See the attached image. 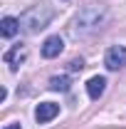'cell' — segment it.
Listing matches in <instances>:
<instances>
[{"label":"cell","mask_w":126,"mask_h":129,"mask_svg":"<svg viewBox=\"0 0 126 129\" xmlns=\"http://www.w3.org/2000/svg\"><path fill=\"white\" fill-rule=\"evenodd\" d=\"M25 57H27V47L25 45H15V47H10L5 52V64H10V70H17V64L25 62Z\"/></svg>","instance_id":"obj_6"},{"label":"cell","mask_w":126,"mask_h":129,"mask_svg":"<svg viewBox=\"0 0 126 129\" xmlns=\"http://www.w3.org/2000/svg\"><path fill=\"white\" fill-rule=\"evenodd\" d=\"M104 62H106L109 70H121V67H126V47H124V45H114V47H109Z\"/></svg>","instance_id":"obj_3"},{"label":"cell","mask_w":126,"mask_h":129,"mask_svg":"<svg viewBox=\"0 0 126 129\" xmlns=\"http://www.w3.org/2000/svg\"><path fill=\"white\" fill-rule=\"evenodd\" d=\"M17 30H20V20H17V17H3V20H0V32H3V37H15Z\"/></svg>","instance_id":"obj_8"},{"label":"cell","mask_w":126,"mask_h":129,"mask_svg":"<svg viewBox=\"0 0 126 129\" xmlns=\"http://www.w3.org/2000/svg\"><path fill=\"white\" fill-rule=\"evenodd\" d=\"M52 17H54V10H52L49 5H45V3H40V5H32L30 10L22 13L20 27L25 32H30V35H35V32L45 30L49 22H52Z\"/></svg>","instance_id":"obj_2"},{"label":"cell","mask_w":126,"mask_h":129,"mask_svg":"<svg viewBox=\"0 0 126 129\" xmlns=\"http://www.w3.org/2000/svg\"><path fill=\"white\" fill-rule=\"evenodd\" d=\"M5 129H22V124H20V122H13V124H8Z\"/></svg>","instance_id":"obj_11"},{"label":"cell","mask_w":126,"mask_h":129,"mask_svg":"<svg viewBox=\"0 0 126 129\" xmlns=\"http://www.w3.org/2000/svg\"><path fill=\"white\" fill-rule=\"evenodd\" d=\"M82 67H84V60H82V57H79V60H72V62H69V70H72V72H79Z\"/></svg>","instance_id":"obj_10"},{"label":"cell","mask_w":126,"mask_h":129,"mask_svg":"<svg viewBox=\"0 0 126 129\" xmlns=\"http://www.w3.org/2000/svg\"><path fill=\"white\" fill-rule=\"evenodd\" d=\"M57 114H59V104H54V102H42V104H37V109H35V119H37L40 124H47Z\"/></svg>","instance_id":"obj_4"},{"label":"cell","mask_w":126,"mask_h":129,"mask_svg":"<svg viewBox=\"0 0 126 129\" xmlns=\"http://www.w3.org/2000/svg\"><path fill=\"white\" fill-rule=\"evenodd\" d=\"M104 89H106V80H104V77H99V75L87 82V94L92 97V99H99V97L104 94Z\"/></svg>","instance_id":"obj_7"},{"label":"cell","mask_w":126,"mask_h":129,"mask_svg":"<svg viewBox=\"0 0 126 129\" xmlns=\"http://www.w3.org/2000/svg\"><path fill=\"white\" fill-rule=\"evenodd\" d=\"M69 77H52L49 80V89H54V92H67L69 89Z\"/></svg>","instance_id":"obj_9"},{"label":"cell","mask_w":126,"mask_h":129,"mask_svg":"<svg viewBox=\"0 0 126 129\" xmlns=\"http://www.w3.org/2000/svg\"><path fill=\"white\" fill-rule=\"evenodd\" d=\"M64 50V42L59 35H52L45 40V45H42V57H47V60H54V57H59V52Z\"/></svg>","instance_id":"obj_5"},{"label":"cell","mask_w":126,"mask_h":129,"mask_svg":"<svg viewBox=\"0 0 126 129\" xmlns=\"http://www.w3.org/2000/svg\"><path fill=\"white\" fill-rule=\"evenodd\" d=\"M104 17H106V10L101 8V5H89V8H82L74 17V22H72V35L74 37H84V35H92L94 30L101 27V22H104Z\"/></svg>","instance_id":"obj_1"}]
</instances>
